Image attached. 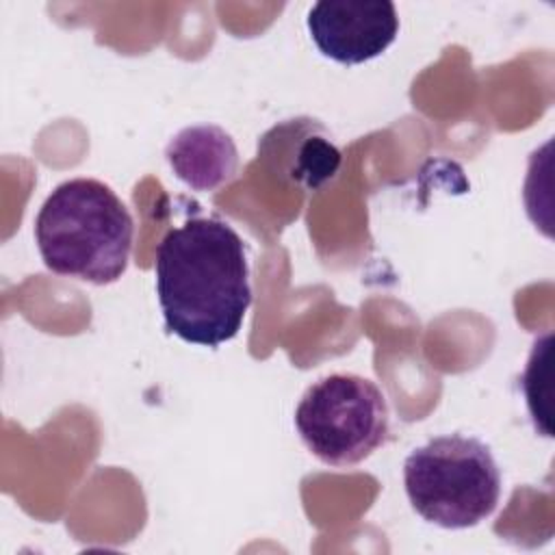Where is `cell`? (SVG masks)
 Instances as JSON below:
<instances>
[{"instance_id":"6da1fadb","label":"cell","mask_w":555,"mask_h":555,"mask_svg":"<svg viewBox=\"0 0 555 555\" xmlns=\"http://www.w3.org/2000/svg\"><path fill=\"white\" fill-rule=\"evenodd\" d=\"M156 295L165 327L184 343L232 340L251 304L245 243L215 217H191L156 245Z\"/></svg>"},{"instance_id":"7a4b0ae2","label":"cell","mask_w":555,"mask_h":555,"mask_svg":"<svg viewBox=\"0 0 555 555\" xmlns=\"http://www.w3.org/2000/svg\"><path fill=\"white\" fill-rule=\"evenodd\" d=\"M134 223L115 191L93 178L59 184L35 219L43 264L91 284L117 282L130 258Z\"/></svg>"},{"instance_id":"3957f363","label":"cell","mask_w":555,"mask_h":555,"mask_svg":"<svg viewBox=\"0 0 555 555\" xmlns=\"http://www.w3.org/2000/svg\"><path fill=\"white\" fill-rule=\"evenodd\" d=\"M412 509L444 529H468L486 520L501 499V470L486 442L475 436H436L403 462Z\"/></svg>"},{"instance_id":"277c9868","label":"cell","mask_w":555,"mask_h":555,"mask_svg":"<svg viewBox=\"0 0 555 555\" xmlns=\"http://www.w3.org/2000/svg\"><path fill=\"white\" fill-rule=\"evenodd\" d=\"M388 403L375 382L332 373L314 382L295 410V427L308 451L330 466H353L388 438Z\"/></svg>"},{"instance_id":"5b68a950","label":"cell","mask_w":555,"mask_h":555,"mask_svg":"<svg viewBox=\"0 0 555 555\" xmlns=\"http://www.w3.org/2000/svg\"><path fill=\"white\" fill-rule=\"evenodd\" d=\"M308 33L323 56L360 65L395 41L399 17L388 0H321L308 11Z\"/></svg>"},{"instance_id":"8992f818","label":"cell","mask_w":555,"mask_h":555,"mask_svg":"<svg viewBox=\"0 0 555 555\" xmlns=\"http://www.w3.org/2000/svg\"><path fill=\"white\" fill-rule=\"evenodd\" d=\"M165 154L176 176L197 191H210L230 180L238 163L232 137L217 126L184 128Z\"/></svg>"},{"instance_id":"52a82bcc","label":"cell","mask_w":555,"mask_h":555,"mask_svg":"<svg viewBox=\"0 0 555 555\" xmlns=\"http://www.w3.org/2000/svg\"><path fill=\"white\" fill-rule=\"evenodd\" d=\"M340 165V152L319 134H304L297 156L288 158V173L306 189H319L323 182L334 178Z\"/></svg>"}]
</instances>
